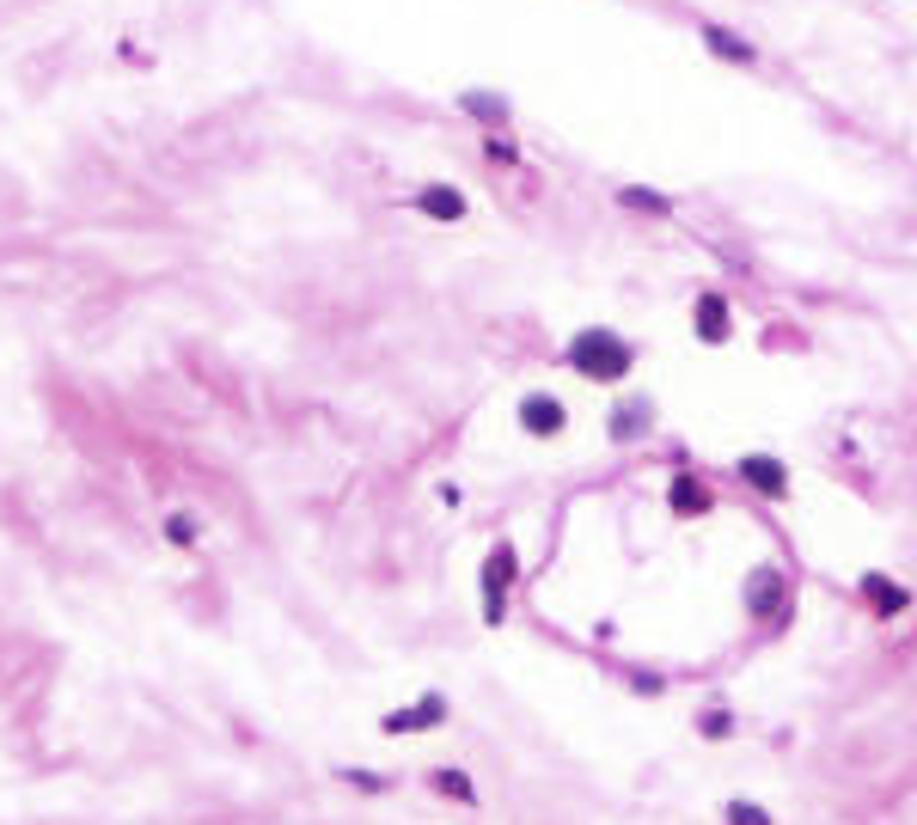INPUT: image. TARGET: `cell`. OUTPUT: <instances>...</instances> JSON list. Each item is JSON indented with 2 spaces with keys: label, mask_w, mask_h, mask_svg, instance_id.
<instances>
[{
  "label": "cell",
  "mask_w": 917,
  "mask_h": 825,
  "mask_svg": "<svg viewBox=\"0 0 917 825\" xmlns=\"http://www.w3.org/2000/svg\"><path fill=\"white\" fill-rule=\"evenodd\" d=\"M520 428L539 434V441H557L563 428H569V410H563V398H551V392H527V398H520Z\"/></svg>",
  "instance_id": "5b68a950"
},
{
  "label": "cell",
  "mask_w": 917,
  "mask_h": 825,
  "mask_svg": "<svg viewBox=\"0 0 917 825\" xmlns=\"http://www.w3.org/2000/svg\"><path fill=\"white\" fill-rule=\"evenodd\" d=\"M648 422H655V404H648V398H624V404L612 410V422H605V434L624 447V441H643Z\"/></svg>",
  "instance_id": "9c48e42d"
},
{
  "label": "cell",
  "mask_w": 917,
  "mask_h": 825,
  "mask_svg": "<svg viewBox=\"0 0 917 825\" xmlns=\"http://www.w3.org/2000/svg\"><path fill=\"white\" fill-rule=\"evenodd\" d=\"M484 159H496V166H520V147L508 142V128H496V135L484 128Z\"/></svg>",
  "instance_id": "e0dca14e"
},
{
  "label": "cell",
  "mask_w": 917,
  "mask_h": 825,
  "mask_svg": "<svg viewBox=\"0 0 917 825\" xmlns=\"http://www.w3.org/2000/svg\"><path fill=\"white\" fill-rule=\"evenodd\" d=\"M446 722V698L441 691H429V698H416L410 710H392V715H380V727L386 734H422V727H441Z\"/></svg>",
  "instance_id": "52a82bcc"
},
{
  "label": "cell",
  "mask_w": 917,
  "mask_h": 825,
  "mask_svg": "<svg viewBox=\"0 0 917 825\" xmlns=\"http://www.w3.org/2000/svg\"><path fill=\"white\" fill-rule=\"evenodd\" d=\"M429 783H434V789H441V795L465 801V807H472V801H477V789H472V777H465V770H434Z\"/></svg>",
  "instance_id": "2e32d148"
},
{
  "label": "cell",
  "mask_w": 917,
  "mask_h": 825,
  "mask_svg": "<svg viewBox=\"0 0 917 825\" xmlns=\"http://www.w3.org/2000/svg\"><path fill=\"white\" fill-rule=\"evenodd\" d=\"M459 111L472 116V123H484V128H508V99H502V92L472 86V92H459Z\"/></svg>",
  "instance_id": "30bf717a"
},
{
  "label": "cell",
  "mask_w": 917,
  "mask_h": 825,
  "mask_svg": "<svg viewBox=\"0 0 917 825\" xmlns=\"http://www.w3.org/2000/svg\"><path fill=\"white\" fill-rule=\"evenodd\" d=\"M196 539H202V520H196V513H166V544L190 551Z\"/></svg>",
  "instance_id": "9a60e30c"
},
{
  "label": "cell",
  "mask_w": 917,
  "mask_h": 825,
  "mask_svg": "<svg viewBox=\"0 0 917 825\" xmlns=\"http://www.w3.org/2000/svg\"><path fill=\"white\" fill-rule=\"evenodd\" d=\"M563 361H569L581 380H593V385H618V380H631L636 349H631V337H618V330H605V325H588V330H575L569 337Z\"/></svg>",
  "instance_id": "6da1fadb"
},
{
  "label": "cell",
  "mask_w": 917,
  "mask_h": 825,
  "mask_svg": "<svg viewBox=\"0 0 917 825\" xmlns=\"http://www.w3.org/2000/svg\"><path fill=\"white\" fill-rule=\"evenodd\" d=\"M862 599H869V606H874L881 618H899L905 606H912V594H905V587L893 581V575H862Z\"/></svg>",
  "instance_id": "8fae6325"
},
{
  "label": "cell",
  "mask_w": 917,
  "mask_h": 825,
  "mask_svg": "<svg viewBox=\"0 0 917 825\" xmlns=\"http://www.w3.org/2000/svg\"><path fill=\"white\" fill-rule=\"evenodd\" d=\"M618 208H636V214H673V196H660V190H648V184H624L618 190Z\"/></svg>",
  "instance_id": "5bb4252c"
},
{
  "label": "cell",
  "mask_w": 917,
  "mask_h": 825,
  "mask_svg": "<svg viewBox=\"0 0 917 825\" xmlns=\"http://www.w3.org/2000/svg\"><path fill=\"white\" fill-rule=\"evenodd\" d=\"M703 734H710V741H728V734H734L728 710H703Z\"/></svg>",
  "instance_id": "d6986e66"
},
{
  "label": "cell",
  "mask_w": 917,
  "mask_h": 825,
  "mask_svg": "<svg viewBox=\"0 0 917 825\" xmlns=\"http://www.w3.org/2000/svg\"><path fill=\"white\" fill-rule=\"evenodd\" d=\"M691 325H698V342H728L734 337V313H728V294H716V287H703L698 300H691Z\"/></svg>",
  "instance_id": "277c9868"
},
{
  "label": "cell",
  "mask_w": 917,
  "mask_h": 825,
  "mask_svg": "<svg viewBox=\"0 0 917 825\" xmlns=\"http://www.w3.org/2000/svg\"><path fill=\"white\" fill-rule=\"evenodd\" d=\"M728 825H771V813L759 801H728Z\"/></svg>",
  "instance_id": "ac0fdd59"
},
{
  "label": "cell",
  "mask_w": 917,
  "mask_h": 825,
  "mask_svg": "<svg viewBox=\"0 0 917 825\" xmlns=\"http://www.w3.org/2000/svg\"><path fill=\"white\" fill-rule=\"evenodd\" d=\"M520 581V556H514V544H496V551L484 556V618L489 624H502L508 618V587Z\"/></svg>",
  "instance_id": "7a4b0ae2"
},
{
  "label": "cell",
  "mask_w": 917,
  "mask_h": 825,
  "mask_svg": "<svg viewBox=\"0 0 917 825\" xmlns=\"http://www.w3.org/2000/svg\"><path fill=\"white\" fill-rule=\"evenodd\" d=\"M746 612L752 618H783L789 612V575L783 569H752L746 575Z\"/></svg>",
  "instance_id": "3957f363"
},
{
  "label": "cell",
  "mask_w": 917,
  "mask_h": 825,
  "mask_svg": "<svg viewBox=\"0 0 917 825\" xmlns=\"http://www.w3.org/2000/svg\"><path fill=\"white\" fill-rule=\"evenodd\" d=\"M703 49L716 61H734V68H752V43L746 37H734L728 25H703Z\"/></svg>",
  "instance_id": "7c38bea8"
},
{
  "label": "cell",
  "mask_w": 917,
  "mask_h": 825,
  "mask_svg": "<svg viewBox=\"0 0 917 825\" xmlns=\"http://www.w3.org/2000/svg\"><path fill=\"white\" fill-rule=\"evenodd\" d=\"M410 208L429 214V221H465V214H472V202H465V190H459V184H422V190L410 196Z\"/></svg>",
  "instance_id": "ba28073f"
},
{
  "label": "cell",
  "mask_w": 917,
  "mask_h": 825,
  "mask_svg": "<svg viewBox=\"0 0 917 825\" xmlns=\"http://www.w3.org/2000/svg\"><path fill=\"white\" fill-rule=\"evenodd\" d=\"M667 508H673V513H710L716 501H710V489H703L691 471H679L673 484H667Z\"/></svg>",
  "instance_id": "4fadbf2b"
},
{
  "label": "cell",
  "mask_w": 917,
  "mask_h": 825,
  "mask_svg": "<svg viewBox=\"0 0 917 825\" xmlns=\"http://www.w3.org/2000/svg\"><path fill=\"white\" fill-rule=\"evenodd\" d=\"M734 477H740V484H752L759 489V496H789V465L783 459H771V453H746L740 465H734Z\"/></svg>",
  "instance_id": "8992f818"
}]
</instances>
